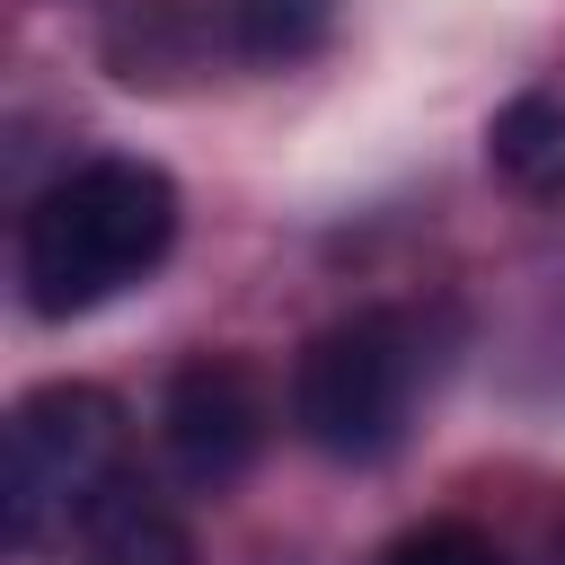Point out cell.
<instances>
[{
  "label": "cell",
  "mask_w": 565,
  "mask_h": 565,
  "mask_svg": "<svg viewBox=\"0 0 565 565\" xmlns=\"http://www.w3.org/2000/svg\"><path fill=\"white\" fill-rule=\"evenodd\" d=\"M177 247V185L150 159H79L26 203L18 282L35 318H88Z\"/></svg>",
  "instance_id": "1"
},
{
  "label": "cell",
  "mask_w": 565,
  "mask_h": 565,
  "mask_svg": "<svg viewBox=\"0 0 565 565\" xmlns=\"http://www.w3.org/2000/svg\"><path fill=\"white\" fill-rule=\"evenodd\" d=\"M433 380V335L415 309H353L318 327L291 362V424L327 459H380L397 450L415 397Z\"/></svg>",
  "instance_id": "2"
},
{
  "label": "cell",
  "mask_w": 565,
  "mask_h": 565,
  "mask_svg": "<svg viewBox=\"0 0 565 565\" xmlns=\"http://www.w3.org/2000/svg\"><path fill=\"white\" fill-rule=\"evenodd\" d=\"M115 477H124V406L106 388L53 380V388L18 397L9 433H0V539L44 547V539L79 530Z\"/></svg>",
  "instance_id": "3"
},
{
  "label": "cell",
  "mask_w": 565,
  "mask_h": 565,
  "mask_svg": "<svg viewBox=\"0 0 565 565\" xmlns=\"http://www.w3.org/2000/svg\"><path fill=\"white\" fill-rule=\"evenodd\" d=\"M265 424H274V415H265V388H256L247 362H230V353L185 362V371L168 380V397H159L168 477H177L185 494H230V486L256 468Z\"/></svg>",
  "instance_id": "4"
},
{
  "label": "cell",
  "mask_w": 565,
  "mask_h": 565,
  "mask_svg": "<svg viewBox=\"0 0 565 565\" xmlns=\"http://www.w3.org/2000/svg\"><path fill=\"white\" fill-rule=\"evenodd\" d=\"M486 159L521 185V194H565V106L547 88L512 97L494 124H486Z\"/></svg>",
  "instance_id": "5"
},
{
  "label": "cell",
  "mask_w": 565,
  "mask_h": 565,
  "mask_svg": "<svg viewBox=\"0 0 565 565\" xmlns=\"http://www.w3.org/2000/svg\"><path fill=\"white\" fill-rule=\"evenodd\" d=\"M221 26H230V53L238 62H309L327 35H335V0H221Z\"/></svg>",
  "instance_id": "6"
},
{
  "label": "cell",
  "mask_w": 565,
  "mask_h": 565,
  "mask_svg": "<svg viewBox=\"0 0 565 565\" xmlns=\"http://www.w3.org/2000/svg\"><path fill=\"white\" fill-rule=\"evenodd\" d=\"M380 565H512V556H503L486 530H468V521H424V530L388 539Z\"/></svg>",
  "instance_id": "7"
}]
</instances>
